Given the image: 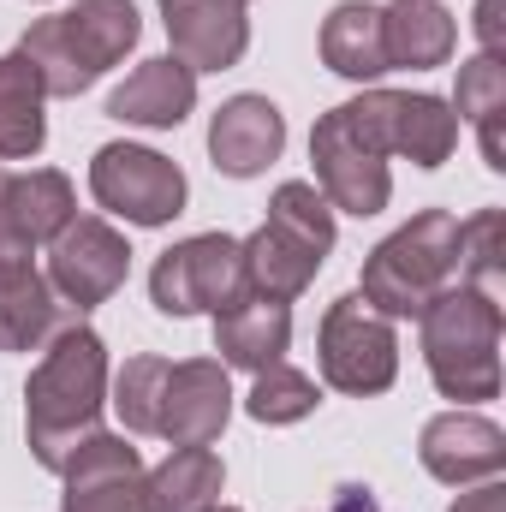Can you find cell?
Returning <instances> with one entry per match:
<instances>
[{"label": "cell", "mask_w": 506, "mask_h": 512, "mask_svg": "<svg viewBox=\"0 0 506 512\" xmlns=\"http://www.w3.org/2000/svg\"><path fill=\"white\" fill-rule=\"evenodd\" d=\"M108 411V346L102 334L78 316L42 346V364L24 387V441L42 471H66V459L102 429Z\"/></svg>", "instance_id": "6da1fadb"}, {"label": "cell", "mask_w": 506, "mask_h": 512, "mask_svg": "<svg viewBox=\"0 0 506 512\" xmlns=\"http://www.w3.org/2000/svg\"><path fill=\"white\" fill-rule=\"evenodd\" d=\"M143 36V18L131 0H78L66 12H48L24 30L18 54L42 78L48 96H84L108 66H120Z\"/></svg>", "instance_id": "7a4b0ae2"}, {"label": "cell", "mask_w": 506, "mask_h": 512, "mask_svg": "<svg viewBox=\"0 0 506 512\" xmlns=\"http://www.w3.org/2000/svg\"><path fill=\"white\" fill-rule=\"evenodd\" d=\"M453 274H459V215L423 209L364 256L358 298L387 322H405V316H423L453 286Z\"/></svg>", "instance_id": "3957f363"}, {"label": "cell", "mask_w": 506, "mask_h": 512, "mask_svg": "<svg viewBox=\"0 0 506 512\" xmlns=\"http://www.w3.org/2000/svg\"><path fill=\"white\" fill-rule=\"evenodd\" d=\"M423 364L447 399H495L501 393V298L471 286H447L423 316Z\"/></svg>", "instance_id": "277c9868"}, {"label": "cell", "mask_w": 506, "mask_h": 512, "mask_svg": "<svg viewBox=\"0 0 506 512\" xmlns=\"http://www.w3.org/2000/svg\"><path fill=\"white\" fill-rule=\"evenodd\" d=\"M340 120L352 126L358 143H370L381 161L405 155L423 173L441 167L459 143V114L429 90H364V96L340 102Z\"/></svg>", "instance_id": "5b68a950"}, {"label": "cell", "mask_w": 506, "mask_h": 512, "mask_svg": "<svg viewBox=\"0 0 506 512\" xmlns=\"http://www.w3.org/2000/svg\"><path fill=\"white\" fill-rule=\"evenodd\" d=\"M239 298H251V280H245V251L233 233H197V239H179L173 251L155 256L149 268V304L173 322L185 316H221L233 310Z\"/></svg>", "instance_id": "8992f818"}, {"label": "cell", "mask_w": 506, "mask_h": 512, "mask_svg": "<svg viewBox=\"0 0 506 512\" xmlns=\"http://www.w3.org/2000/svg\"><path fill=\"white\" fill-rule=\"evenodd\" d=\"M316 364H322V382L334 393H352V399L387 393L399 376V334L381 310H370L358 292H346L322 310Z\"/></svg>", "instance_id": "52a82bcc"}, {"label": "cell", "mask_w": 506, "mask_h": 512, "mask_svg": "<svg viewBox=\"0 0 506 512\" xmlns=\"http://www.w3.org/2000/svg\"><path fill=\"white\" fill-rule=\"evenodd\" d=\"M90 197L126 227H167L173 215H185L191 185L179 161L149 143H102L90 155Z\"/></svg>", "instance_id": "ba28073f"}, {"label": "cell", "mask_w": 506, "mask_h": 512, "mask_svg": "<svg viewBox=\"0 0 506 512\" xmlns=\"http://www.w3.org/2000/svg\"><path fill=\"white\" fill-rule=\"evenodd\" d=\"M131 274V245L126 233L102 215H72L54 239H48V286L90 316L96 304H108Z\"/></svg>", "instance_id": "9c48e42d"}, {"label": "cell", "mask_w": 506, "mask_h": 512, "mask_svg": "<svg viewBox=\"0 0 506 512\" xmlns=\"http://www.w3.org/2000/svg\"><path fill=\"white\" fill-rule=\"evenodd\" d=\"M310 167H316V191L328 197V209H340V215H358V221H370L387 209V197H393V173H387V161H381L370 143H358L352 126L340 120V108H328L316 131H310Z\"/></svg>", "instance_id": "30bf717a"}, {"label": "cell", "mask_w": 506, "mask_h": 512, "mask_svg": "<svg viewBox=\"0 0 506 512\" xmlns=\"http://www.w3.org/2000/svg\"><path fill=\"white\" fill-rule=\"evenodd\" d=\"M66 501L60 512H149V489H143V459L126 435L96 429L60 471Z\"/></svg>", "instance_id": "8fae6325"}, {"label": "cell", "mask_w": 506, "mask_h": 512, "mask_svg": "<svg viewBox=\"0 0 506 512\" xmlns=\"http://www.w3.org/2000/svg\"><path fill=\"white\" fill-rule=\"evenodd\" d=\"M227 417H233V382H227V364L221 358L167 364L161 417H155V435L167 447H209V441H221Z\"/></svg>", "instance_id": "7c38bea8"}, {"label": "cell", "mask_w": 506, "mask_h": 512, "mask_svg": "<svg viewBox=\"0 0 506 512\" xmlns=\"http://www.w3.org/2000/svg\"><path fill=\"white\" fill-rule=\"evenodd\" d=\"M251 0H161L173 60L191 72H227L251 48Z\"/></svg>", "instance_id": "4fadbf2b"}, {"label": "cell", "mask_w": 506, "mask_h": 512, "mask_svg": "<svg viewBox=\"0 0 506 512\" xmlns=\"http://www.w3.org/2000/svg\"><path fill=\"white\" fill-rule=\"evenodd\" d=\"M417 459L435 483H483V477H501L506 471V429L483 411H441L423 423L417 435Z\"/></svg>", "instance_id": "5bb4252c"}, {"label": "cell", "mask_w": 506, "mask_h": 512, "mask_svg": "<svg viewBox=\"0 0 506 512\" xmlns=\"http://www.w3.org/2000/svg\"><path fill=\"white\" fill-rule=\"evenodd\" d=\"M286 149V114L268 102V96H233L215 108L209 120V161L227 173V179H256L280 161Z\"/></svg>", "instance_id": "9a60e30c"}, {"label": "cell", "mask_w": 506, "mask_h": 512, "mask_svg": "<svg viewBox=\"0 0 506 512\" xmlns=\"http://www.w3.org/2000/svg\"><path fill=\"white\" fill-rule=\"evenodd\" d=\"M72 322H78V310L48 286V274L36 262L0 268V352H42Z\"/></svg>", "instance_id": "2e32d148"}, {"label": "cell", "mask_w": 506, "mask_h": 512, "mask_svg": "<svg viewBox=\"0 0 506 512\" xmlns=\"http://www.w3.org/2000/svg\"><path fill=\"white\" fill-rule=\"evenodd\" d=\"M197 108V72L179 66L173 54H155L143 66H131L126 84L108 96V120L143 131H173L185 126V114Z\"/></svg>", "instance_id": "e0dca14e"}, {"label": "cell", "mask_w": 506, "mask_h": 512, "mask_svg": "<svg viewBox=\"0 0 506 512\" xmlns=\"http://www.w3.org/2000/svg\"><path fill=\"white\" fill-rule=\"evenodd\" d=\"M381 48H387V72H435L453 60L459 48V18L441 0H393L381 6Z\"/></svg>", "instance_id": "ac0fdd59"}, {"label": "cell", "mask_w": 506, "mask_h": 512, "mask_svg": "<svg viewBox=\"0 0 506 512\" xmlns=\"http://www.w3.org/2000/svg\"><path fill=\"white\" fill-rule=\"evenodd\" d=\"M292 346V310L274 298H239L233 310L215 316V352L227 370H268Z\"/></svg>", "instance_id": "d6986e66"}, {"label": "cell", "mask_w": 506, "mask_h": 512, "mask_svg": "<svg viewBox=\"0 0 506 512\" xmlns=\"http://www.w3.org/2000/svg\"><path fill=\"white\" fill-rule=\"evenodd\" d=\"M245 251V280H251V298H274V304H292L310 292V280L322 274L328 256H316L304 239L280 233L274 221H262L251 239H239Z\"/></svg>", "instance_id": "ffe728a7"}, {"label": "cell", "mask_w": 506, "mask_h": 512, "mask_svg": "<svg viewBox=\"0 0 506 512\" xmlns=\"http://www.w3.org/2000/svg\"><path fill=\"white\" fill-rule=\"evenodd\" d=\"M322 66L334 78L352 84H376L387 72V48H381V6L370 0H340L322 18Z\"/></svg>", "instance_id": "44dd1931"}, {"label": "cell", "mask_w": 506, "mask_h": 512, "mask_svg": "<svg viewBox=\"0 0 506 512\" xmlns=\"http://www.w3.org/2000/svg\"><path fill=\"white\" fill-rule=\"evenodd\" d=\"M48 90L30 72V60L12 48L0 54V161H30L48 143V114H42Z\"/></svg>", "instance_id": "7402d4cb"}, {"label": "cell", "mask_w": 506, "mask_h": 512, "mask_svg": "<svg viewBox=\"0 0 506 512\" xmlns=\"http://www.w3.org/2000/svg\"><path fill=\"white\" fill-rule=\"evenodd\" d=\"M149 512H203L221 501L227 489V465L215 447H173L155 471H143Z\"/></svg>", "instance_id": "603a6c76"}, {"label": "cell", "mask_w": 506, "mask_h": 512, "mask_svg": "<svg viewBox=\"0 0 506 512\" xmlns=\"http://www.w3.org/2000/svg\"><path fill=\"white\" fill-rule=\"evenodd\" d=\"M459 120H471L477 137H483V161L506 173V137H501V120H506V66L501 54H477L459 66V84H453V102H447Z\"/></svg>", "instance_id": "cb8c5ba5"}, {"label": "cell", "mask_w": 506, "mask_h": 512, "mask_svg": "<svg viewBox=\"0 0 506 512\" xmlns=\"http://www.w3.org/2000/svg\"><path fill=\"white\" fill-rule=\"evenodd\" d=\"M78 215V191L60 167H30V173H12V221L24 233V245H48L66 221Z\"/></svg>", "instance_id": "d4e9b609"}, {"label": "cell", "mask_w": 506, "mask_h": 512, "mask_svg": "<svg viewBox=\"0 0 506 512\" xmlns=\"http://www.w3.org/2000/svg\"><path fill=\"white\" fill-rule=\"evenodd\" d=\"M453 286H471L483 298H501L506 286V209H477L459 221V274Z\"/></svg>", "instance_id": "484cf974"}, {"label": "cell", "mask_w": 506, "mask_h": 512, "mask_svg": "<svg viewBox=\"0 0 506 512\" xmlns=\"http://www.w3.org/2000/svg\"><path fill=\"white\" fill-rule=\"evenodd\" d=\"M161 387H167V358H155V352H137L120 364V376H108V405L126 423V435H155Z\"/></svg>", "instance_id": "4316f807"}, {"label": "cell", "mask_w": 506, "mask_h": 512, "mask_svg": "<svg viewBox=\"0 0 506 512\" xmlns=\"http://www.w3.org/2000/svg\"><path fill=\"white\" fill-rule=\"evenodd\" d=\"M316 405H322L316 376L292 370L286 358L268 364V370H256V387H251V399H245V411H251L256 423H268V429H280V423H304Z\"/></svg>", "instance_id": "83f0119b"}, {"label": "cell", "mask_w": 506, "mask_h": 512, "mask_svg": "<svg viewBox=\"0 0 506 512\" xmlns=\"http://www.w3.org/2000/svg\"><path fill=\"white\" fill-rule=\"evenodd\" d=\"M268 221L280 227V233H292V239H304L316 256L334 251V209H328V197L310 185V179H286V185H274V197H268Z\"/></svg>", "instance_id": "f1b7e54d"}, {"label": "cell", "mask_w": 506, "mask_h": 512, "mask_svg": "<svg viewBox=\"0 0 506 512\" xmlns=\"http://www.w3.org/2000/svg\"><path fill=\"white\" fill-rule=\"evenodd\" d=\"M12 262H30V245L12 221V173L0 167V268H12Z\"/></svg>", "instance_id": "f546056e"}, {"label": "cell", "mask_w": 506, "mask_h": 512, "mask_svg": "<svg viewBox=\"0 0 506 512\" xmlns=\"http://www.w3.org/2000/svg\"><path fill=\"white\" fill-rule=\"evenodd\" d=\"M447 512H506V483L501 477H483L471 495H459Z\"/></svg>", "instance_id": "4dcf8cb0"}, {"label": "cell", "mask_w": 506, "mask_h": 512, "mask_svg": "<svg viewBox=\"0 0 506 512\" xmlns=\"http://www.w3.org/2000/svg\"><path fill=\"white\" fill-rule=\"evenodd\" d=\"M477 36L483 54H501V0H477Z\"/></svg>", "instance_id": "1f68e13d"}, {"label": "cell", "mask_w": 506, "mask_h": 512, "mask_svg": "<svg viewBox=\"0 0 506 512\" xmlns=\"http://www.w3.org/2000/svg\"><path fill=\"white\" fill-rule=\"evenodd\" d=\"M328 512H376V489L370 483H340Z\"/></svg>", "instance_id": "d6a6232c"}, {"label": "cell", "mask_w": 506, "mask_h": 512, "mask_svg": "<svg viewBox=\"0 0 506 512\" xmlns=\"http://www.w3.org/2000/svg\"><path fill=\"white\" fill-rule=\"evenodd\" d=\"M203 512H239V507H221V501H215V507H203Z\"/></svg>", "instance_id": "836d02e7"}]
</instances>
